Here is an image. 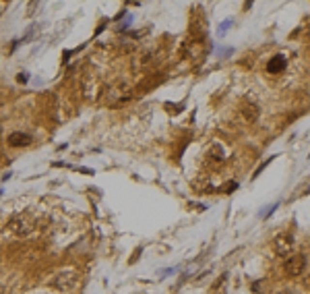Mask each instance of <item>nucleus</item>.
Here are the masks:
<instances>
[{
	"label": "nucleus",
	"mask_w": 310,
	"mask_h": 294,
	"mask_svg": "<svg viewBox=\"0 0 310 294\" xmlns=\"http://www.w3.org/2000/svg\"><path fill=\"white\" fill-rule=\"evenodd\" d=\"M33 228H35V220H33V213H29V212L17 213L9 222V230L13 232V234H17V236H27V234L33 232Z\"/></svg>",
	"instance_id": "obj_1"
},
{
	"label": "nucleus",
	"mask_w": 310,
	"mask_h": 294,
	"mask_svg": "<svg viewBox=\"0 0 310 294\" xmlns=\"http://www.w3.org/2000/svg\"><path fill=\"white\" fill-rule=\"evenodd\" d=\"M106 96H108V104L120 106L130 99V87L124 81H116V83H112V87L106 91Z\"/></svg>",
	"instance_id": "obj_2"
},
{
	"label": "nucleus",
	"mask_w": 310,
	"mask_h": 294,
	"mask_svg": "<svg viewBox=\"0 0 310 294\" xmlns=\"http://www.w3.org/2000/svg\"><path fill=\"white\" fill-rule=\"evenodd\" d=\"M77 282H79V274L75 272V269H64V272H60L54 276V280H52V286L54 288H58V290H73Z\"/></svg>",
	"instance_id": "obj_3"
},
{
	"label": "nucleus",
	"mask_w": 310,
	"mask_h": 294,
	"mask_svg": "<svg viewBox=\"0 0 310 294\" xmlns=\"http://www.w3.org/2000/svg\"><path fill=\"white\" fill-rule=\"evenodd\" d=\"M294 245H296L294 236L290 234V232H283V234H277L275 236L273 249H275V253L279 255V257L288 259V257H292V253H294Z\"/></svg>",
	"instance_id": "obj_4"
},
{
	"label": "nucleus",
	"mask_w": 310,
	"mask_h": 294,
	"mask_svg": "<svg viewBox=\"0 0 310 294\" xmlns=\"http://www.w3.org/2000/svg\"><path fill=\"white\" fill-rule=\"evenodd\" d=\"M306 267V257L304 255H292V257L285 259L283 263V272L288 274L290 278H298Z\"/></svg>",
	"instance_id": "obj_5"
},
{
	"label": "nucleus",
	"mask_w": 310,
	"mask_h": 294,
	"mask_svg": "<svg viewBox=\"0 0 310 294\" xmlns=\"http://www.w3.org/2000/svg\"><path fill=\"white\" fill-rule=\"evenodd\" d=\"M205 54H207V46H205L203 37H195V40L188 42V46H186V56L190 60H195V63H201L205 58Z\"/></svg>",
	"instance_id": "obj_6"
},
{
	"label": "nucleus",
	"mask_w": 310,
	"mask_h": 294,
	"mask_svg": "<svg viewBox=\"0 0 310 294\" xmlns=\"http://www.w3.org/2000/svg\"><path fill=\"white\" fill-rule=\"evenodd\" d=\"M240 114H242V118L246 122H254L259 118V106L250 102V99H244L242 106H240Z\"/></svg>",
	"instance_id": "obj_7"
},
{
	"label": "nucleus",
	"mask_w": 310,
	"mask_h": 294,
	"mask_svg": "<svg viewBox=\"0 0 310 294\" xmlns=\"http://www.w3.org/2000/svg\"><path fill=\"white\" fill-rule=\"evenodd\" d=\"M6 141H9L11 147H25L31 143V137L27 133H11Z\"/></svg>",
	"instance_id": "obj_8"
},
{
	"label": "nucleus",
	"mask_w": 310,
	"mask_h": 294,
	"mask_svg": "<svg viewBox=\"0 0 310 294\" xmlns=\"http://www.w3.org/2000/svg\"><path fill=\"white\" fill-rule=\"evenodd\" d=\"M285 65H288V63H285V56H281V54H277V56H273V58H271L269 60V65H267V71L269 73H281L283 71V68H285Z\"/></svg>",
	"instance_id": "obj_9"
},
{
	"label": "nucleus",
	"mask_w": 310,
	"mask_h": 294,
	"mask_svg": "<svg viewBox=\"0 0 310 294\" xmlns=\"http://www.w3.org/2000/svg\"><path fill=\"white\" fill-rule=\"evenodd\" d=\"M226 282H228V274H223L219 280L211 286V292L209 294H226Z\"/></svg>",
	"instance_id": "obj_10"
},
{
	"label": "nucleus",
	"mask_w": 310,
	"mask_h": 294,
	"mask_svg": "<svg viewBox=\"0 0 310 294\" xmlns=\"http://www.w3.org/2000/svg\"><path fill=\"white\" fill-rule=\"evenodd\" d=\"M230 27H232V21L221 23V25H219V32H217V33H219V35H223V33H226V29H230Z\"/></svg>",
	"instance_id": "obj_11"
},
{
	"label": "nucleus",
	"mask_w": 310,
	"mask_h": 294,
	"mask_svg": "<svg viewBox=\"0 0 310 294\" xmlns=\"http://www.w3.org/2000/svg\"><path fill=\"white\" fill-rule=\"evenodd\" d=\"M306 288H308V290H310V276H308V278H306Z\"/></svg>",
	"instance_id": "obj_12"
},
{
	"label": "nucleus",
	"mask_w": 310,
	"mask_h": 294,
	"mask_svg": "<svg viewBox=\"0 0 310 294\" xmlns=\"http://www.w3.org/2000/svg\"><path fill=\"white\" fill-rule=\"evenodd\" d=\"M277 294H294V292H290V290H283V292H277Z\"/></svg>",
	"instance_id": "obj_13"
}]
</instances>
